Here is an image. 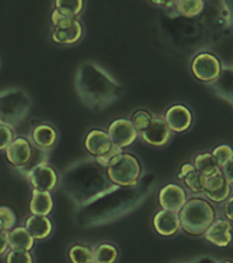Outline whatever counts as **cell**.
Returning a JSON list of instances; mask_svg holds the SVG:
<instances>
[{
  "label": "cell",
  "instance_id": "obj_5",
  "mask_svg": "<svg viewBox=\"0 0 233 263\" xmlns=\"http://www.w3.org/2000/svg\"><path fill=\"white\" fill-rule=\"evenodd\" d=\"M107 178L117 186H136L141 176L140 160L131 152H122L106 167Z\"/></svg>",
  "mask_w": 233,
  "mask_h": 263
},
{
  "label": "cell",
  "instance_id": "obj_22",
  "mask_svg": "<svg viewBox=\"0 0 233 263\" xmlns=\"http://www.w3.org/2000/svg\"><path fill=\"white\" fill-rule=\"evenodd\" d=\"M193 167L196 172H199L202 176H210V174H214V173L220 172L221 168L217 164L216 159L213 158L211 154H199V155L195 158V162H193Z\"/></svg>",
  "mask_w": 233,
  "mask_h": 263
},
{
  "label": "cell",
  "instance_id": "obj_21",
  "mask_svg": "<svg viewBox=\"0 0 233 263\" xmlns=\"http://www.w3.org/2000/svg\"><path fill=\"white\" fill-rule=\"evenodd\" d=\"M70 263H92L94 259V250L92 246L85 242H77L70 247L67 252Z\"/></svg>",
  "mask_w": 233,
  "mask_h": 263
},
{
  "label": "cell",
  "instance_id": "obj_7",
  "mask_svg": "<svg viewBox=\"0 0 233 263\" xmlns=\"http://www.w3.org/2000/svg\"><path fill=\"white\" fill-rule=\"evenodd\" d=\"M107 135L110 136L111 143L119 148L131 147L139 137V132L132 125L131 119L118 118L114 119L107 127Z\"/></svg>",
  "mask_w": 233,
  "mask_h": 263
},
{
  "label": "cell",
  "instance_id": "obj_32",
  "mask_svg": "<svg viewBox=\"0 0 233 263\" xmlns=\"http://www.w3.org/2000/svg\"><path fill=\"white\" fill-rule=\"evenodd\" d=\"M230 195V184L226 181L225 184L222 185L221 188L213 192H205V196L213 203H224V201L229 197Z\"/></svg>",
  "mask_w": 233,
  "mask_h": 263
},
{
  "label": "cell",
  "instance_id": "obj_19",
  "mask_svg": "<svg viewBox=\"0 0 233 263\" xmlns=\"http://www.w3.org/2000/svg\"><path fill=\"white\" fill-rule=\"evenodd\" d=\"M29 210L33 215L48 217L53 210V199L51 192L44 191H32V199L29 203Z\"/></svg>",
  "mask_w": 233,
  "mask_h": 263
},
{
  "label": "cell",
  "instance_id": "obj_8",
  "mask_svg": "<svg viewBox=\"0 0 233 263\" xmlns=\"http://www.w3.org/2000/svg\"><path fill=\"white\" fill-rule=\"evenodd\" d=\"M25 178L29 181V184L32 185L33 191L52 192L59 184V177H58L57 170L52 166H49L47 162L33 168Z\"/></svg>",
  "mask_w": 233,
  "mask_h": 263
},
{
  "label": "cell",
  "instance_id": "obj_33",
  "mask_svg": "<svg viewBox=\"0 0 233 263\" xmlns=\"http://www.w3.org/2000/svg\"><path fill=\"white\" fill-rule=\"evenodd\" d=\"M122 152H123L122 148L117 147V145L113 144L109 151L104 152L102 156H98V158H96V162H98L99 164L104 166V167H109V166H110V164L113 163V162H114V160L117 159L121 154H122Z\"/></svg>",
  "mask_w": 233,
  "mask_h": 263
},
{
  "label": "cell",
  "instance_id": "obj_38",
  "mask_svg": "<svg viewBox=\"0 0 233 263\" xmlns=\"http://www.w3.org/2000/svg\"><path fill=\"white\" fill-rule=\"evenodd\" d=\"M148 2L154 4V6H158V7L162 8L173 7L174 3H176V0H148Z\"/></svg>",
  "mask_w": 233,
  "mask_h": 263
},
{
  "label": "cell",
  "instance_id": "obj_34",
  "mask_svg": "<svg viewBox=\"0 0 233 263\" xmlns=\"http://www.w3.org/2000/svg\"><path fill=\"white\" fill-rule=\"evenodd\" d=\"M78 18H74V16H69L62 14L58 10L53 8L52 14H51V21H52V26L55 29H62V28H67L69 25H71Z\"/></svg>",
  "mask_w": 233,
  "mask_h": 263
},
{
  "label": "cell",
  "instance_id": "obj_20",
  "mask_svg": "<svg viewBox=\"0 0 233 263\" xmlns=\"http://www.w3.org/2000/svg\"><path fill=\"white\" fill-rule=\"evenodd\" d=\"M94 250V259L92 263H115L118 260L119 252L117 247L111 242H99L92 246Z\"/></svg>",
  "mask_w": 233,
  "mask_h": 263
},
{
  "label": "cell",
  "instance_id": "obj_17",
  "mask_svg": "<svg viewBox=\"0 0 233 263\" xmlns=\"http://www.w3.org/2000/svg\"><path fill=\"white\" fill-rule=\"evenodd\" d=\"M10 250L15 251H29L32 252L34 248L36 240L30 236L28 230L25 229V226H16L12 228L6 233Z\"/></svg>",
  "mask_w": 233,
  "mask_h": 263
},
{
  "label": "cell",
  "instance_id": "obj_30",
  "mask_svg": "<svg viewBox=\"0 0 233 263\" xmlns=\"http://www.w3.org/2000/svg\"><path fill=\"white\" fill-rule=\"evenodd\" d=\"M226 180L222 172L214 173V174H210V176H203V188H205V192H213V191H217L225 184ZM203 192V193H205Z\"/></svg>",
  "mask_w": 233,
  "mask_h": 263
},
{
  "label": "cell",
  "instance_id": "obj_16",
  "mask_svg": "<svg viewBox=\"0 0 233 263\" xmlns=\"http://www.w3.org/2000/svg\"><path fill=\"white\" fill-rule=\"evenodd\" d=\"M24 226L36 241L45 240V238L49 237V234L52 233V222L48 217H43V215L30 214L25 219Z\"/></svg>",
  "mask_w": 233,
  "mask_h": 263
},
{
  "label": "cell",
  "instance_id": "obj_10",
  "mask_svg": "<svg viewBox=\"0 0 233 263\" xmlns=\"http://www.w3.org/2000/svg\"><path fill=\"white\" fill-rule=\"evenodd\" d=\"M188 197L185 189L178 184H168L160 189L158 193V201L162 210H169L178 213L183 205L187 203Z\"/></svg>",
  "mask_w": 233,
  "mask_h": 263
},
{
  "label": "cell",
  "instance_id": "obj_36",
  "mask_svg": "<svg viewBox=\"0 0 233 263\" xmlns=\"http://www.w3.org/2000/svg\"><path fill=\"white\" fill-rule=\"evenodd\" d=\"M224 215H225L228 221H233V196L228 197V199L225 200V205H224Z\"/></svg>",
  "mask_w": 233,
  "mask_h": 263
},
{
  "label": "cell",
  "instance_id": "obj_40",
  "mask_svg": "<svg viewBox=\"0 0 233 263\" xmlns=\"http://www.w3.org/2000/svg\"><path fill=\"white\" fill-rule=\"evenodd\" d=\"M224 263H232V262H229V260H225V262H224Z\"/></svg>",
  "mask_w": 233,
  "mask_h": 263
},
{
  "label": "cell",
  "instance_id": "obj_25",
  "mask_svg": "<svg viewBox=\"0 0 233 263\" xmlns=\"http://www.w3.org/2000/svg\"><path fill=\"white\" fill-rule=\"evenodd\" d=\"M185 186L191 191L195 195H199V193L205 192V188H203V176L201 173L196 172V170H192V172L187 174V176L183 178Z\"/></svg>",
  "mask_w": 233,
  "mask_h": 263
},
{
  "label": "cell",
  "instance_id": "obj_35",
  "mask_svg": "<svg viewBox=\"0 0 233 263\" xmlns=\"http://www.w3.org/2000/svg\"><path fill=\"white\" fill-rule=\"evenodd\" d=\"M222 174L225 177V180L229 182L230 185H233V159L229 160L228 163L222 167Z\"/></svg>",
  "mask_w": 233,
  "mask_h": 263
},
{
  "label": "cell",
  "instance_id": "obj_37",
  "mask_svg": "<svg viewBox=\"0 0 233 263\" xmlns=\"http://www.w3.org/2000/svg\"><path fill=\"white\" fill-rule=\"evenodd\" d=\"M8 250H10V247H8L7 236L4 232H0V258L7 254Z\"/></svg>",
  "mask_w": 233,
  "mask_h": 263
},
{
  "label": "cell",
  "instance_id": "obj_12",
  "mask_svg": "<svg viewBox=\"0 0 233 263\" xmlns=\"http://www.w3.org/2000/svg\"><path fill=\"white\" fill-rule=\"evenodd\" d=\"M205 238L220 248L229 247L233 241V228L228 219H216L205 232Z\"/></svg>",
  "mask_w": 233,
  "mask_h": 263
},
{
  "label": "cell",
  "instance_id": "obj_39",
  "mask_svg": "<svg viewBox=\"0 0 233 263\" xmlns=\"http://www.w3.org/2000/svg\"><path fill=\"white\" fill-rule=\"evenodd\" d=\"M192 170H195V167H193L192 163H184L183 164V167H181L180 173H178V178L180 180H183L187 174H189V173L192 172Z\"/></svg>",
  "mask_w": 233,
  "mask_h": 263
},
{
  "label": "cell",
  "instance_id": "obj_14",
  "mask_svg": "<svg viewBox=\"0 0 233 263\" xmlns=\"http://www.w3.org/2000/svg\"><path fill=\"white\" fill-rule=\"evenodd\" d=\"M152 226L159 236L172 237L181 230L178 213L169 210H159L152 218Z\"/></svg>",
  "mask_w": 233,
  "mask_h": 263
},
{
  "label": "cell",
  "instance_id": "obj_4",
  "mask_svg": "<svg viewBox=\"0 0 233 263\" xmlns=\"http://www.w3.org/2000/svg\"><path fill=\"white\" fill-rule=\"evenodd\" d=\"M32 108V99L24 89L7 88L0 90V121L15 126L24 121Z\"/></svg>",
  "mask_w": 233,
  "mask_h": 263
},
{
  "label": "cell",
  "instance_id": "obj_13",
  "mask_svg": "<svg viewBox=\"0 0 233 263\" xmlns=\"http://www.w3.org/2000/svg\"><path fill=\"white\" fill-rule=\"evenodd\" d=\"M164 119L170 130L183 133L188 130L192 125V112L189 111L188 107L183 104H174L166 110Z\"/></svg>",
  "mask_w": 233,
  "mask_h": 263
},
{
  "label": "cell",
  "instance_id": "obj_23",
  "mask_svg": "<svg viewBox=\"0 0 233 263\" xmlns=\"http://www.w3.org/2000/svg\"><path fill=\"white\" fill-rule=\"evenodd\" d=\"M177 12L187 18L199 15L205 8V0H176Z\"/></svg>",
  "mask_w": 233,
  "mask_h": 263
},
{
  "label": "cell",
  "instance_id": "obj_1",
  "mask_svg": "<svg viewBox=\"0 0 233 263\" xmlns=\"http://www.w3.org/2000/svg\"><path fill=\"white\" fill-rule=\"evenodd\" d=\"M74 86L78 98L88 108L104 111L122 95V85L106 69L95 62H82L76 73Z\"/></svg>",
  "mask_w": 233,
  "mask_h": 263
},
{
  "label": "cell",
  "instance_id": "obj_2",
  "mask_svg": "<svg viewBox=\"0 0 233 263\" xmlns=\"http://www.w3.org/2000/svg\"><path fill=\"white\" fill-rule=\"evenodd\" d=\"M181 230L191 236H201L216 221V210L209 201L201 197L188 199L178 211Z\"/></svg>",
  "mask_w": 233,
  "mask_h": 263
},
{
  "label": "cell",
  "instance_id": "obj_3",
  "mask_svg": "<svg viewBox=\"0 0 233 263\" xmlns=\"http://www.w3.org/2000/svg\"><path fill=\"white\" fill-rule=\"evenodd\" d=\"M4 156L8 163L24 177L28 176L39 164L45 163L48 159V152L34 147L28 137H15L12 143L6 148Z\"/></svg>",
  "mask_w": 233,
  "mask_h": 263
},
{
  "label": "cell",
  "instance_id": "obj_28",
  "mask_svg": "<svg viewBox=\"0 0 233 263\" xmlns=\"http://www.w3.org/2000/svg\"><path fill=\"white\" fill-rule=\"evenodd\" d=\"M4 263H34V256L29 251L8 250L4 255Z\"/></svg>",
  "mask_w": 233,
  "mask_h": 263
},
{
  "label": "cell",
  "instance_id": "obj_6",
  "mask_svg": "<svg viewBox=\"0 0 233 263\" xmlns=\"http://www.w3.org/2000/svg\"><path fill=\"white\" fill-rule=\"evenodd\" d=\"M191 70L193 76L201 81L210 82L217 80L221 73V63L213 53L202 52L195 57L191 63Z\"/></svg>",
  "mask_w": 233,
  "mask_h": 263
},
{
  "label": "cell",
  "instance_id": "obj_18",
  "mask_svg": "<svg viewBox=\"0 0 233 263\" xmlns=\"http://www.w3.org/2000/svg\"><path fill=\"white\" fill-rule=\"evenodd\" d=\"M82 33H84V29H82L81 22H80V20H76L67 28H53L52 33H51V39H52L53 43L59 45H71L81 40Z\"/></svg>",
  "mask_w": 233,
  "mask_h": 263
},
{
  "label": "cell",
  "instance_id": "obj_27",
  "mask_svg": "<svg viewBox=\"0 0 233 263\" xmlns=\"http://www.w3.org/2000/svg\"><path fill=\"white\" fill-rule=\"evenodd\" d=\"M211 155L216 159L217 164L220 166V168H222L225 166L229 160L233 159V148L230 145H226V144H222V145H218L217 148H214Z\"/></svg>",
  "mask_w": 233,
  "mask_h": 263
},
{
  "label": "cell",
  "instance_id": "obj_15",
  "mask_svg": "<svg viewBox=\"0 0 233 263\" xmlns=\"http://www.w3.org/2000/svg\"><path fill=\"white\" fill-rule=\"evenodd\" d=\"M110 136L107 135L106 130L103 129H92L85 135L84 139V148L89 155L98 158L102 156L104 152H107L111 148Z\"/></svg>",
  "mask_w": 233,
  "mask_h": 263
},
{
  "label": "cell",
  "instance_id": "obj_9",
  "mask_svg": "<svg viewBox=\"0 0 233 263\" xmlns=\"http://www.w3.org/2000/svg\"><path fill=\"white\" fill-rule=\"evenodd\" d=\"M139 137L148 145L162 147L169 143L172 137V130L169 129L162 117H154L150 125L141 133H139Z\"/></svg>",
  "mask_w": 233,
  "mask_h": 263
},
{
  "label": "cell",
  "instance_id": "obj_24",
  "mask_svg": "<svg viewBox=\"0 0 233 263\" xmlns=\"http://www.w3.org/2000/svg\"><path fill=\"white\" fill-rule=\"evenodd\" d=\"M55 10L65 15L78 18L84 10V0H55Z\"/></svg>",
  "mask_w": 233,
  "mask_h": 263
},
{
  "label": "cell",
  "instance_id": "obj_11",
  "mask_svg": "<svg viewBox=\"0 0 233 263\" xmlns=\"http://www.w3.org/2000/svg\"><path fill=\"white\" fill-rule=\"evenodd\" d=\"M28 139L34 147L40 148L43 151L49 152L55 147L58 141L57 129L49 125V123H37L30 129L28 135Z\"/></svg>",
  "mask_w": 233,
  "mask_h": 263
},
{
  "label": "cell",
  "instance_id": "obj_41",
  "mask_svg": "<svg viewBox=\"0 0 233 263\" xmlns=\"http://www.w3.org/2000/svg\"><path fill=\"white\" fill-rule=\"evenodd\" d=\"M0 232H2V223H0Z\"/></svg>",
  "mask_w": 233,
  "mask_h": 263
},
{
  "label": "cell",
  "instance_id": "obj_29",
  "mask_svg": "<svg viewBox=\"0 0 233 263\" xmlns=\"http://www.w3.org/2000/svg\"><path fill=\"white\" fill-rule=\"evenodd\" d=\"M15 139V129L10 123L0 121V152L6 151V148Z\"/></svg>",
  "mask_w": 233,
  "mask_h": 263
},
{
  "label": "cell",
  "instance_id": "obj_26",
  "mask_svg": "<svg viewBox=\"0 0 233 263\" xmlns=\"http://www.w3.org/2000/svg\"><path fill=\"white\" fill-rule=\"evenodd\" d=\"M152 118H154V115H152L150 111L140 108V110L133 112V115L131 117V122L132 125L135 126L136 130L139 132V133H141V132H143L144 129L150 125Z\"/></svg>",
  "mask_w": 233,
  "mask_h": 263
},
{
  "label": "cell",
  "instance_id": "obj_31",
  "mask_svg": "<svg viewBox=\"0 0 233 263\" xmlns=\"http://www.w3.org/2000/svg\"><path fill=\"white\" fill-rule=\"evenodd\" d=\"M16 222V215L14 210L7 205H0V223H2V232L7 233L8 230L12 229Z\"/></svg>",
  "mask_w": 233,
  "mask_h": 263
}]
</instances>
